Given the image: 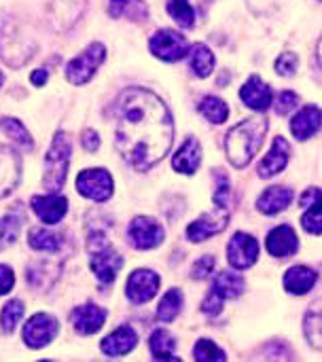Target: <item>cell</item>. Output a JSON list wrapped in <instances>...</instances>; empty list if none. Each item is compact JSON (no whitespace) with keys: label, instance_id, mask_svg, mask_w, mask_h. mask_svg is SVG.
Wrapping results in <instances>:
<instances>
[{"label":"cell","instance_id":"obj_1","mask_svg":"<svg viewBox=\"0 0 322 362\" xmlns=\"http://www.w3.org/2000/svg\"><path fill=\"white\" fill-rule=\"evenodd\" d=\"M115 146L138 172L159 163L174 142V121L159 95L142 87L125 89L115 104Z\"/></svg>","mask_w":322,"mask_h":362},{"label":"cell","instance_id":"obj_2","mask_svg":"<svg viewBox=\"0 0 322 362\" xmlns=\"http://www.w3.org/2000/svg\"><path fill=\"white\" fill-rule=\"evenodd\" d=\"M265 132H268V119H263V117L244 119L242 123H238L236 127H231L227 132L225 151H227L229 163L236 170H242L253 161V157L263 146Z\"/></svg>","mask_w":322,"mask_h":362},{"label":"cell","instance_id":"obj_3","mask_svg":"<svg viewBox=\"0 0 322 362\" xmlns=\"http://www.w3.org/2000/svg\"><path fill=\"white\" fill-rule=\"evenodd\" d=\"M87 250H89V265H91V272L93 276L104 284H113L121 265H123V259L121 255L110 246V242L104 238V233L100 231H93L89 233L87 238Z\"/></svg>","mask_w":322,"mask_h":362},{"label":"cell","instance_id":"obj_4","mask_svg":"<svg viewBox=\"0 0 322 362\" xmlns=\"http://www.w3.org/2000/svg\"><path fill=\"white\" fill-rule=\"evenodd\" d=\"M68 163H70V140L64 132H57L47 155H45V176L42 185L49 193H57L68 174Z\"/></svg>","mask_w":322,"mask_h":362},{"label":"cell","instance_id":"obj_5","mask_svg":"<svg viewBox=\"0 0 322 362\" xmlns=\"http://www.w3.org/2000/svg\"><path fill=\"white\" fill-rule=\"evenodd\" d=\"M246 288V282L240 274L236 272H221L217 274L214 282H212V288L208 293V297L204 299L202 303V312L210 318L219 316L221 310H223V301L227 299H238Z\"/></svg>","mask_w":322,"mask_h":362},{"label":"cell","instance_id":"obj_6","mask_svg":"<svg viewBox=\"0 0 322 362\" xmlns=\"http://www.w3.org/2000/svg\"><path fill=\"white\" fill-rule=\"evenodd\" d=\"M106 57V47L102 42H91L85 51H81L66 66V78L72 85H85L93 78L98 68Z\"/></svg>","mask_w":322,"mask_h":362},{"label":"cell","instance_id":"obj_7","mask_svg":"<svg viewBox=\"0 0 322 362\" xmlns=\"http://www.w3.org/2000/svg\"><path fill=\"white\" fill-rule=\"evenodd\" d=\"M76 191L91 202H108L113 197L115 182L104 168H91L76 176Z\"/></svg>","mask_w":322,"mask_h":362},{"label":"cell","instance_id":"obj_8","mask_svg":"<svg viewBox=\"0 0 322 362\" xmlns=\"http://www.w3.org/2000/svg\"><path fill=\"white\" fill-rule=\"evenodd\" d=\"M149 49L155 57L163 62H178L189 53V42L180 32L166 28V30H157L149 38Z\"/></svg>","mask_w":322,"mask_h":362},{"label":"cell","instance_id":"obj_9","mask_svg":"<svg viewBox=\"0 0 322 362\" xmlns=\"http://www.w3.org/2000/svg\"><path fill=\"white\" fill-rule=\"evenodd\" d=\"M166 238L163 227L151 216H136L127 227V240L136 250H153Z\"/></svg>","mask_w":322,"mask_h":362},{"label":"cell","instance_id":"obj_10","mask_svg":"<svg viewBox=\"0 0 322 362\" xmlns=\"http://www.w3.org/2000/svg\"><path fill=\"white\" fill-rule=\"evenodd\" d=\"M59 333V322L49 314H34L23 327V344L32 350L49 346Z\"/></svg>","mask_w":322,"mask_h":362},{"label":"cell","instance_id":"obj_11","mask_svg":"<svg viewBox=\"0 0 322 362\" xmlns=\"http://www.w3.org/2000/svg\"><path fill=\"white\" fill-rule=\"evenodd\" d=\"M229 223V208L223 206H214L212 212L202 214L197 221H193L187 227V240L189 242H204L217 233H221Z\"/></svg>","mask_w":322,"mask_h":362},{"label":"cell","instance_id":"obj_12","mask_svg":"<svg viewBox=\"0 0 322 362\" xmlns=\"http://www.w3.org/2000/svg\"><path fill=\"white\" fill-rule=\"evenodd\" d=\"M259 259V242L248 235V233H242L238 231L229 244H227V261L234 269H248L257 263Z\"/></svg>","mask_w":322,"mask_h":362},{"label":"cell","instance_id":"obj_13","mask_svg":"<svg viewBox=\"0 0 322 362\" xmlns=\"http://www.w3.org/2000/svg\"><path fill=\"white\" fill-rule=\"evenodd\" d=\"M159 291V276L151 269H136L127 278V288L125 295L134 305H142L151 301Z\"/></svg>","mask_w":322,"mask_h":362},{"label":"cell","instance_id":"obj_14","mask_svg":"<svg viewBox=\"0 0 322 362\" xmlns=\"http://www.w3.org/2000/svg\"><path fill=\"white\" fill-rule=\"evenodd\" d=\"M70 322L74 327V331L79 335H93L98 333L104 322H106V310H102L100 305H93V303H85V305H79L76 310H72L70 314Z\"/></svg>","mask_w":322,"mask_h":362},{"label":"cell","instance_id":"obj_15","mask_svg":"<svg viewBox=\"0 0 322 362\" xmlns=\"http://www.w3.org/2000/svg\"><path fill=\"white\" fill-rule=\"evenodd\" d=\"M289 159H291V144L282 136H276L274 142H272L270 153L261 159V163L257 168V174L261 178H272V176L280 174L287 168Z\"/></svg>","mask_w":322,"mask_h":362},{"label":"cell","instance_id":"obj_16","mask_svg":"<svg viewBox=\"0 0 322 362\" xmlns=\"http://www.w3.org/2000/svg\"><path fill=\"white\" fill-rule=\"evenodd\" d=\"M30 206H32L34 214L45 225L59 223L66 216V212H68V199L62 197V195H55V193H51V195H36V197H32Z\"/></svg>","mask_w":322,"mask_h":362},{"label":"cell","instance_id":"obj_17","mask_svg":"<svg viewBox=\"0 0 322 362\" xmlns=\"http://www.w3.org/2000/svg\"><path fill=\"white\" fill-rule=\"evenodd\" d=\"M21 178V159L11 146L0 144V199L6 197Z\"/></svg>","mask_w":322,"mask_h":362},{"label":"cell","instance_id":"obj_18","mask_svg":"<svg viewBox=\"0 0 322 362\" xmlns=\"http://www.w3.org/2000/svg\"><path fill=\"white\" fill-rule=\"evenodd\" d=\"M265 246H268V252L272 257L287 259V257H293L299 250V240H297V233H295L293 227L280 225V227L270 231Z\"/></svg>","mask_w":322,"mask_h":362},{"label":"cell","instance_id":"obj_19","mask_svg":"<svg viewBox=\"0 0 322 362\" xmlns=\"http://www.w3.org/2000/svg\"><path fill=\"white\" fill-rule=\"evenodd\" d=\"M138 346V335L132 327H119L117 331H113L108 337L102 339L100 348L106 356L110 358H119V356H125L130 354L134 348Z\"/></svg>","mask_w":322,"mask_h":362},{"label":"cell","instance_id":"obj_20","mask_svg":"<svg viewBox=\"0 0 322 362\" xmlns=\"http://www.w3.org/2000/svg\"><path fill=\"white\" fill-rule=\"evenodd\" d=\"M240 98L253 110H268L272 106V87L255 74L240 89Z\"/></svg>","mask_w":322,"mask_h":362},{"label":"cell","instance_id":"obj_21","mask_svg":"<svg viewBox=\"0 0 322 362\" xmlns=\"http://www.w3.org/2000/svg\"><path fill=\"white\" fill-rule=\"evenodd\" d=\"M318 129H321V108L314 104L304 106L291 121V132L301 142L318 134Z\"/></svg>","mask_w":322,"mask_h":362},{"label":"cell","instance_id":"obj_22","mask_svg":"<svg viewBox=\"0 0 322 362\" xmlns=\"http://www.w3.org/2000/svg\"><path fill=\"white\" fill-rule=\"evenodd\" d=\"M202 163V144L195 138H187L185 144L172 157V168L180 174H195Z\"/></svg>","mask_w":322,"mask_h":362},{"label":"cell","instance_id":"obj_23","mask_svg":"<svg viewBox=\"0 0 322 362\" xmlns=\"http://www.w3.org/2000/svg\"><path fill=\"white\" fill-rule=\"evenodd\" d=\"M293 202V191L289 187H280L274 185L270 189H265L259 199H257V210L261 214H278L284 208H289V204Z\"/></svg>","mask_w":322,"mask_h":362},{"label":"cell","instance_id":"obj_24","mask_svg":"<svg viewBox=\"0 0 322 362\" xmlns=\"http://www.w3.org/2000/svg\"><path fill=\"white\" fill-rule=\"evenodd\" d=\"M316 282H318V272H314L306 265L291 267L284 274V288L291 295H306L314 288Z\"/></svg>","mask_w":322,"mask_h":362},{"label":"cell","instance_id":"obj_25","mask_svg":"<svg viewBox=\"0 0 322 362\" xmlns=\"http://www.w3.org/2000/svg\"><path fill=\"white\" fill-rule=\"evenodd\" d=\"M189 55H191V70H193L195 76L206 78V76L212 74L214 64H217V57H214V53L204 42L193 45L191 51H189Z\"/></svg>","mask_w":322,"mask_h":362},{"label":"cell","instance_id":"obj_26","mask_svg":"<svg viewBox=\"0 0 322 362\" xmlns=\"http://www.w3.org/2000/svg\"><path fill=\"white\" fill-rule=\"evenodd\" d=\"M174 348H176V341L166 329L153 331V335L149 339V350L155 361H178L174 356Z\"/></svg>","mask_w":322,"mask_h":362},{"label":"cell","instance_id":"obj_27","mask_svg":"<svg viewBox=\"0 0 322 362\" xmlns=\"http://www.w3.org/2000/svg\"><path fill=\"white\" fill-rule=\"evenodd\" d=\"M110 15L113 17H127L132 21H144L149 17V8L142 0H113Z\"/></svg>","mask_w":322,"mask_h":362},{"label":"cell","instance_id":"obj_28","mask_svg":"<svg viewBox=\"0 0 322 362\" xmlns=\"http://www.w3.org/2000/svg\"><path fill=\"white\" fill-rule=\"evenodd\" d=\"M183 301H185L183 293H180L178 288H170V291L163 295V299H161V303H159V308H157V318H159V322H172V320H176V316H178L180 310H183Z\"/></svg>","mask_w":322,"mask_h":362},{"label":"cell","instance_id":"obj_29","mask_svg":"<svg viewBox=\"0 0 322 362\" xmlns=\"http://www.w3.org/2000/svg\"><path fill=\"white\" fill-rule=\"evenodd\" d=\"M200 112L210 121V123H225L227 117H229V106L221 100V98H214V95H206L202 102H200Z\"/></svg>","mask_w":322,"mask_h":362},{"label":"cell","instance_id":"obj_30","mask_svg":"<svg viewBox=\"0 0 322 362\" xmlns=\"http://www.w3.org/2000/svg\"><path fill=\"white\" fill-rule=\"evenodd\" d=\"M30 248L40 250V252H57L62 248V235L51 233L47 229H34L28 238Z\"/></svg>","mask_w":322,"mask_h":362},{"label":"cell","instance_id":"obj_31","mask_svg":"<svg viewBox=\"0 0 322 362\" xmlns=\"http://www.w3.org/2000/svg\"><path fill=\"white\" fill-rule=\"evenodd\" d=\"M0 129H2L13 142H17L19 146H23V148H32V146H34L32 136H30V132L23 127L21 121L11 119V117H2V119H0Z\"/></svg>","mask_w":322,"mask_h":362},{"label":"cell","instance_id":"obj_32","mask_svg":"<svg viewBox=\"0 0 322 362\" xmlns=\"http://www.w3.org/2000/svg\"><path fill=\"white\" fill-rule=\"evenodd\" d=\"M168 13L180 28H193L195 23V11L189 4V0H168Z\"/></svg>","mask_w":322,"mask_h":362},{"label":"cell","instance_id":"obj_33","mask_svg":"<svg viewBox=\"0 0 322 362\" xmlns=\"http://www.w3.org/2000/svg\"><path fill=\"white\" fill-rule=\"evenodd\" d=\"M193 358L197 362H225V352L210 339H200L193 348Z\"/></svg>","mask_w":322,"mask_h":362},{"label":"cell","instance_id":"obj_34","mask_svg":"<svg viewBox=\"0 0 322 362\" xmlns=\"http://www.w3.org/2000/svg\"><path fill=\"white\" fill-rule=\"evenodd\" d=\"M21 318H23V303L21 301L13 299V301L4 303L2 314H0V327H2V331L4 333H13L15 327H17V322Z\"/></svg>","mask_w":322,"mask_h":362},{"label":"cell","instance_id":"obj_35","mask_svg":"<svg viewBox=\"0 0 322 362\" xmlns=\"http://www.w3.org/2000/svg\"><path fill=\"white\" fill-rule=\"evenodd\" d=\"M19 227H21V218L15 214H6L0 218V250L8 248L17 240Z\"/></svg>","mask_w":322,"mask_h":362},{"label":"cell","instance_id":"obj_36","mask_svg":"<svg viewBox=\"0 0 322 362\" xmlns=\"http://www.w3.org/2000/svg\"><path fill=\"white\" fill-rule=\"evenodd\" d=\"M301 225L308 233L312 235H321L322 233V212H321V202L316 199L314 204H310V210L304 214Z\"/></svg>","mask_w":322,"mask_h":362},{"label":"cell","instance_id":"obj_37","mask_svg":"<svg viewBox=\"0 0 322 362\" xmlns=\"http://www.w3.org/2000/svg\"><path fill=\"white\" fill-rule=\"evenodd\" d=\"M304 329H306V337H308L310 346L321 350V314L318 312H310L306 316Z\"/></svg>","mask_w":322,"mask_h":362},{"label":"cell","instance_id":"obj_38","mask_svg":"<svg viewBox=\"0 0 322 362\" xmlns=\"http://www.w3.org/2000/svg\"><path fill=\"white\" fill-rule=\"evenodd\" d=\"M299 68V57L295 51H282V55H278L276 59V72L280 76H293Z\"/></svg>","mask_w":322,"mask_h":362},{"label":"cell","instance_id":"obj_39","mask_svg":"<svg viewBox=\"0 0 322 362\" xmlns=\"http://www.w3.org/2000/svg\"><path fill=\"white\" fill-rule=\"evenodd\" d=\"M217 191H214V204L217 206H223V208H229L227 206V199H229V193H231V189H229V178L223 174V172H217Z\"/></svg>","mask_w":322,"mask_h":362},{"label":"cell","instance_id":"obj_40","mask_svg":"<svg viewBox=\"0 0 322 362\" xmlns=\"http://www.w3.org/2000/svg\"><path fill=\"white\" fill-rule=\"evenodd\" d=\"M214 265H217V259H214L212 255L202 257V259L193 265L191 278H195V280H204V278H208V276L214 272Z\"/></svg>","mask_w":322,"mask_h":362},{"label":"cell","instance_id":"obj_41","mask_svg":"<svg viewBox=\"0 0 322 362\" xmlns=\"http://www.w3.org/2000/svg\"><path fill=\"white\" fill-rule=\"evenodd\" d=\"M297 104H299L297 93H293V91H282V93L278 95V102H276L274 110H276V115H289L293 108H297Z\"/></svg>","mask_w":322,"mask_h":362},{"label":"cell","instance_id":"obj_42","mask_svg":"<svg viewBox=\"0 0 322 362\" xmlns=\"http://www.w3.org/2000/svg\"><path fill=\"white\" fill-rule=\"evenodd\" d=\"M13 284H15V274H13V269L6 267V265H0V297L6 295V293L13 288Z\"/></svg>","mask_w":322,"mask_h":362},{"label":"cell","instance_id":"obj_43","mask_svg":"<svg viewBox=\"0 0 322 362\" xmlns=\"http://www.w3.org/2000/svg\"><path fill=\"white\" fill-rule=\"evenodd\" d=\"M81 142H83V148H85V151L96 153L98 146H100V136H98L93 129H85L83 136H81Z\"/></svg>","mask_w":322,"mask_h":362},{"label":"cell","instance_id":"obj_44","mask_svg":"<svg viewBox=\"0 0 322 362\" xmlns=\"http://www.w3.org/2000/svg\"><path fill=\"white\" fill-rule=\"evenodd\" d=\"M30 78H32V85L40 87V85H45V83H47V78H49V72H47L45 68H40V70H34Z\"/></svg>","mask_w":322,"mask_h":362},{"label":"cell","instance_id":"obj_45","mask_svg":"<svg viewBox=\"0 0 322 362\" xmlns=\"http://www.w3.org/2000/svg\"><path fill=\"white\" fill-rule=\"evenodd\" d=\"M318 197H321V189H310V191L301 197V206H310V204H314Z\"/></svg>","mask_w":322,"mask_h":362},{"label":"cell","instance_id":"obj_46","mask_svg":"<svg viewBox=\"0 0 322 362\" xmlns=\"http://www.w3.org/2000/svg\"><path fill=\"white\" fill-rule=\"evenodd\" d=\"M2 83H4V76H2V72H0V87H2Z\"/></svg>","mask_w":322,"mask_h":362}]
</instances>
